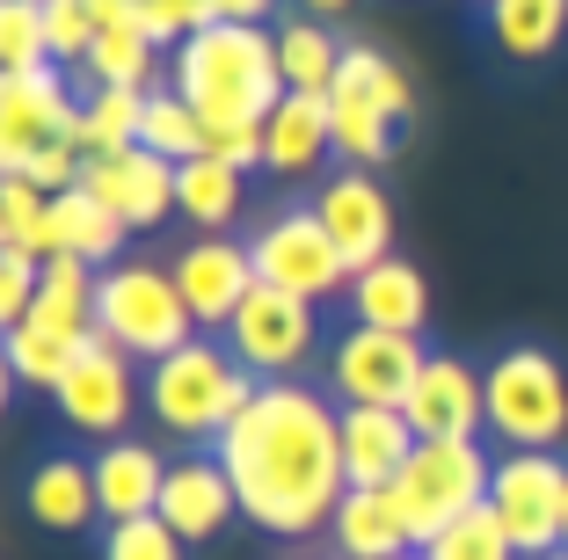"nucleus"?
Here are the masks:
<instances>
[{"instance_id": "f257e3e1", "label": "nucleus", "mask_w": 568, "mask_h": 560, "mask_svg": "<svg viewBox=\"0 0 568 560\" xmlns=\"http://www.w3.org/2000/svg\"><path fill=\"white\" fill-rule=\"evenodd\" d=\"M212 451L234 474L241 517L270 539L328 531L335 502L351 495V480H343V408H335V394H314L306 379L255 386V400L226 422V437Z\"/></svg>"}, {"instance_id": "f03ea898", "label": "nucleus", "mask_w": 568, "mask_h": 560, "mask_svg": "<svg viewBox=\"0 0 568 560\" xmlns=\"http://www.w3.org/2000/svg\"><path fill=\"white\" fill-rule=\"evenodd\" d=\"M168 88L204 116V124H270L284 102V67L277 37L248 30V22H212L168 59Z\"/></svg>"}, {"instance_id": "7ed1b4c3", "label": "nucleus", "mask_w": 568, "mask_h": 560, "mask_svg": "<svg viewBox=\"0 0 568 560\" xmlns=\"http://www.w3.org/2000/svg\"><path fill=\"white\" fill-rule=\"evenodd\" d=\"M255 371L212 335H190L183 349H168L161 364H146V415L183 437V445H219L226 422L255 400Z\"/></svg>"}, {"instance_id": "20e7f679", "label": "nucleus", "mask_w": 568, "mask_h": 560, "mask_svg": "<svg viewBox=\"0 0 568 560\" xmlns=\"http://www.w3.org/2000/svg\"><path fill=\"white\" fill-rule=\"evenodd\" d=\"M95 335L110 349H124L132 364H161L168 349H183L197 335V320L183 306L175 269L153 263V255H124V263L95 269Z\"/></svg>"}, {"instance_id": "39448f33", "label": "nucleus", "mask_w": 568, "mask_h": 560, "mask_svg": "<svg viewBox=\"0 0 568 560\" xmlns=\"http://www.w3.org/2000/svg\"><path fill=\"white\" fill-rule=\"evenodd\" d=\"M328 116H335V153L343 167H372L379 175L394 153H402V132L416 116V88L408 73L372 44H351L343 51V73L328 88Z\"/></svg>"}, {"instance_id": "423d86ee", "label": "nucleus", "mask_w": 568, "mask_h": 560, "mask_svg": "<svg viewBox=\"0 0 568 560\" xmlns=\"http://www.w3.org/2000/svg\"><path fill=\"white\" fill-rule=\"evenodd\" d=\"M488 480H496V459H488L481 437H423L416 459L402 466V480H394L386 495H394V510H402L408 539H416V553H423L445 525H459L467 510H481Z\"/></svg>"}, {"instance_id": "0eeeda50", "label": "nucleus", "mask_w": 568, "mask_h": 560, "mask_svg": "<svg viewBox=\"0 0 568 560\" xmlns=\"http://www.w3.org/2000/svg\"><path fill=\"white\" fill-rule=\"evenodd\" d=\"M488 437H503V451L568 445V371L554 349L510 343L488 364Z\"/></svg>"}, {"instance_id": "6e6552de", "label": "nucleus", "mask_w": 568, "mask_h": 560, "mask_svg": "<svg viewBox=\"0 0 568 560\" xmlns=\"http://www.w3.org/2000/svg\"><path fill=\"white\" fill-rule=\"evenodd\" d=\"M248 255H255V277L277 284V292H292V298H314V306L351 298V263H343V247L328 241V226H321L314 204L270 212L263 226L248 233Z\"/></svg>"}, {"instance_id": "1a4fd4ad", "label": "nucleus", "mask_w": 568, "mask_h": 560, "mask_svg": "<svg viewBox=\"0 0 568 560\" xmlns=\"http://www.w3.org/2000/svg\"><path fill=\"white\" fill-rule=\"evenodd\" d=\"M488 510L518 539L525 560L561 553L568 539V459L561 451H503L488 480Z\"/></svg>"}, {"instance_id": "9d476101", "label": "nucleus", "mask_w": 568, "mask_h": 560, "mask_svg": "<svg viewBox=\"0 0 568 560\" xmlns=\"http://www.w3.org/2000/svg\"><path fill=\"white\" fill-rule=\"evenodd\" d=\"M226 349H234L263 386L270 379H300L306 364L321 357V306L277 292V284H255V292L241 298V314L226 320Z\"/></svg>"}, {"instance_id": "9b49d317", "label": "nucleus", "mask_w": 568, "mask_h": 560, "mask_svg": "<svg viewBox=\"0 0 568 560\" xmlns=\"http://www.w3.org/2000/svg\"><path fill=\"white\" fill-rule=\"evenodd\" d=\"M51 146H81V95L67 88V67H30L0 73V175Z\"/></svg>"}, {"instance_id": "f8f14e48", "label": "nucleus", "mask_w": 568, "mask_h": 560, "mask_svg": "<svg viewBox=\"0 0 568 560\" xmlns=\"http://www.w3.org/2000/svg\"><path fill=\"white\" fill-rule=\"evenodd\" d=\"M430 364L423 335H394V328H343L328 343V394L335 408H402L416 371Z\"/></svg>"}, {"instance_id": "ddd939ff", "label": "nucleus", "mask_w": 568, "mask_h": 560, "mask_svg": "<svg viewBox=\"0 0 568 560\" xmlns=\"http://www.w3.org/2000/svg\"><path fill=\"white\" fill-rule=\"evenodd\" d=\"M314 212H321V226H328V241L343 247L351 277L372 269V263H386V255H402V247H394V197L379 190L372 167H335V175H321Z\"/></svg>"}, {"instance_id": "4468645a", "label": "nucleus", "mask_w": 568, "mask_h": 560, "mask_svg": "<svg viewBox=\"0 0 568 560\" xmlns=\"http://www.w3.org/2000/svg\"><path fill=\"white\" fill-rule=\"evenodd\" d=\"M168 269L183 284V306H190V320H197V335H226V320L241 314V298L263 284L248 241H234V233H197V241H183V255Z\"/></svg>"}, {"instance_id": "2eb2a0df", "label": "nucleus", "mask_w": 568, "mask_h": 560, "mask_svg": "<svg viewBox=\"0 0 568 560\" xmlns=\"http://www.w3.org/2000/svg\"><path fill=\"white\" fill-rule=\"evenodd\" d=\"M51 400H59V415H67L81 437H102V445H110V437H124V422L139 415L146 379L132 371V357H124V349H110L95 335V343L81 349V364L59 379V394H51Z\"/></svg>"}, {"instance_id": "dca6fc26", "label": "nucleus", "mask_w": 568, "mask_h": 560, "mask_svg": "<svg viewBox=\"0 0 568 560\" xmlns=\"http://www.w3.org/2000/svg\"><path fill=\"white\" fill-rule=\"evenodd\" d=\"M402 415L416 437H481L488 429V371H474L452 349H430V364L416 371Z\"/></svg>"}, {"instance_id": "f3484780", "label": "nucleus", "mask_w": 568, "mask_h": 560, "mask_svg": "<svg viewBox=\"0 0 568 560\" xmlns=\"http://www.w3.org/2000/svg\"><path fill=\"white\" fill-rule=\"evenodd\" d=\"M81 190L102 197L132 233H153V226H168V212H175V161H161V153H146V146L95 153V161L81 167Z\"/></svg>"}, {"instance_id": "a211bd4d", "label": "nucleus", "mask_w": 568, "mask_h": 560, "mask_svg": "<svg viewBox=\"0 0 568 560\" xmlns=\"http://www.w3.org/2000/svg\"><path fill=\"white\" fill-rule=\"evenodd\" d=\"M161 517L183 546H212L219 531L241 517V495L234 474L219 466V451H190V459L168 466V488H161Z\"/></svg>"}, {"instance_id": "6ab92c4d", "label": "nucleus", "mask_w": 568, "mask_h": 560, "mask_svg": "<svg viewBox=\"0 0 568 560\" xmlns=\"http://www.w3.org/2000/svg\"><path fill=\"white\" fill-rule=\"evenodd\" d=\"M88 343H95V328H88V320H59V314H44V306H30L16 328L0 335V357H8V386H37V394H59V379H67L73 364H81V349H88Z\"/></svg>"}, {"instance_id": "aec40b11", "label": "nucleus", "mask_w": 568, "mask_h": 560, "mask_svg": "<svg viewBox=\"0 0 568 560\" xmlns=\"http://www.w3.org/2000/svg\"><path fill=\"white\" fill-rule=\"evenodd\" d=\"M335 153V116H328V95H300V88H284V102L270 110L263 124V167L277 182H306L321 175Z\"/></svg>"}, {"instance_id": "412c9836", "label": "nucleus", "mask_w": 568, "mask_h": 560, "mask_svg": "<svg viewBox=\"0 0 568 560\" xmlns=\"http://www.w3.org/2000/svg\"><path fill=\"white\" fill-rule=\"evenodd\" d=\"M416 429L402 408H343V480L351 488H394L416 459Z\"/></svg>"}, {"instance_id": "4be33fe9", "label": "nucleus", "mask_w": 568, "mask_h": 560, "mask_svg": "<svg viewBox=\"0 0 568 560\" xmlns=\"http://www.w3.org/2000/svg\"><path fill=\"white\" fill-rule=\"evenodd\" d=\"M102 8V37L95 51H88V88H139V95H153L161 88V44L146 37V22H139L132 0H95Z\"/></svg>"}, {"instance_id": "5701e85b", "label": "nucleus", "mask_w": 568, "mask_h": 560, "mask_svg": "<svg viewBox=\"0 0 568 560\" xmlns=\"http://www.w3.org/2000/svg\"><path fill=\"white\" fill-rule=\"evenodd\" d=\"M351 320L357 328H394V335H423L430 328V277L402 255L357 269L351 277Z\"/></svg>"}, {"instance_id": "b1692460", "label": "nucleus", "mask_w": 568, "mask_h": 560, "mask_svg": "<svg viewBox=\"0 0 568 560\" xmlns=\"http://www.w3.org/2000/svg\"><path fill=\"white\" fill-rule=\"evenodd\" d=\"M95 495L110 525H132V517H161V488H168V459L139 437H110L95 451Z\"/></svg>"}, {"instance_id": "393cba45", "label": "nucleus", "mask_w": 568, "mask_h": 560, "mask_svg": "<svg viewBox=\"0 0 568 560\" xmlns=\"http://www.w3.org/2000/svg\"><path fill=\"white\" fill-rule=\"evenodd\" d=\"M124 241H132V226H124L102 197H88L81 182L51 197V255H73V263H88V269H110V263H124Z\"/></svg>"}, {"instance_id": "a878e982", "label": "nucleus", "mask_w": 568, "mask_h": 560, "mask_svg": "<svg viewBox=\"0 0 568 560\" xmlns=\"http://www.w3.org/2000/svg\"><path fill=\"white\" fill-rule=\"evenodd\" d=\"M328 539H335L343 560H402V553H416V539H408V525H402V510H394L386 488H351L343 495L335 517H328Z\"/></svg>"}, {"instance_id": "bb28decb", "label": "nucleus", "mask_w": 568, "mask_h": 560, "mask_svg": "<svg viewBox=\"0 0 568 560\" xmlns=\"http://www.w3.org/2000/svg\"><path fill=\"white\" fill-rule=\"evenodd\" d=\"M22 502H30V517L44 531H88L102 517V495H95V466L88 459H37L30 466V488H22Z\"/></svg>"}, {"instance_id": "cd10ccee", "label": "nucleus", "mask_w": 568, "mask_h": 560, "mask_svg": "<svg viewBox=\"0 0 568 560\" xmlns=\"http://www.w3.org/2000/svg\"><path fill=\"white\" fill-rule=\"evenodd\" d=\"M248 204V175L234 161H219V153H197V161L175 167V212L190 218L197 233H226Z\"/></svg>"}, {"instance_id": "c85d7f7f", "label": "nucleus", "mask_w": 568, "mask_h": 560, "mask_svg": "<svg viewBox=\"0 0 568 560\" xmlns=\"http://www.w3.org/2000/svg\"><path fill=\"white\" fill-rule=\"evenodd\" d=\"M277 37V67H284V88H300V95H328L335 88V73H343V37L328 30V22H314V16H292L284 30H270Z\"/></svg>"}, {"instance_id": "c756f323", "label": "nucleus", "mask_w": 568, "mask_h": 560, "mask_svg": "<svg viewBox=\"0 0 568 560\" xmlns=\"http://www.w3.org/2000/svg\"><path fill=\"white\" fill-rule=\"evenodd\" d=\"M488 37L503 59H554L568 37V0H496L488 8Z\"/></svg>"}, {"instance_id": "7c9ffc66", "label": "nucleus", "mask_w": 568, "mask_h": 560, "mask_svg": "<svg viewBox=\"0 0 568 560\" xmlns=\"http://www.w3.org/2000/svg\"><path fill=\"white\" fill-rule=\"evenodd\" d=\"M139 146L183 167V161H197V153H212V124H204V116L190 110L175 88H153V95H146V116H139Z\"/></svg>"}, {"instance_id": "2f4dec72", "label": "nucleus", "mask_w": 568, "mask_h": 560, "mask_svg": "<svg viewBox=\"0 0 568 560\" xmlns=\"http://www.w3.org/2000/svg\"><path fill=\"white\" fill-rule=\"evenodd\" d=\"M139 116H146V95L139 88H88L81 95V153H124L139 146Z\"/></svg>"}, {"instance_id": "473e14b6", "label": "nucleus", "mask_w": 568, "mask_h": 560, "mask_svg": "<svg viewBox=\"0 0 568 560\" xmlns=\"http://www.w3.org/2000/svg\"><path fill=\"white\" fill-rule=\"evenodd\" d=\"M0 247L51 255V197L22 175H0Z\"/></svg>"}, {"instance_id": "72a5a7b5", "label": "nucleus", "mask_w": 568, "mask_h": 560, "mask_svg": "<svg viewBox=\"0 0 568 560\" xmlns=\"http://www.w3.org/2000/svg\"><path fill=\"white\" fill-rule=\"evenodd\" d=\"M423 560H525V553H518V539L503 531V517L481 502V510H467L459 525L437 531V539L423 546Z\"/></svg>"}, {"instance_id": "f704fd0d", "label": "nucleus", "mask_w": 568, "mask_h": 560, "mask_svg": "<svg viewBox=\"0 0 568 560\" xmlns=\"http://www.w3.org/2000/svg\"><path fill=\"white\" fill-rule=\"evenodd\" d=\"M95 37H102V8H95V0H44V44H51V67H88Z\"/></svg>"}, {"instance_id": "c9c22d12", "label": "nucleus", "mask_w": 568, "mask_h": 560, "mask_svg": "<svg viewBox=\"0 0 568 560\" xmlns=\"http://www.w3.org/2000/svg\"><path fill=\"white\" fill-rule=\"evenodd\" d=\"M44 59V0H0V73H30Z\"/></svg>"}, {"instance_id": "e433bc0d", "label": "nucleus", "mask_w": 568, "mask_h": 560, "mask_svg": "<svg viewBox=\"0 0 568 560\" xmlns=\"http://www.w3.org/2000/svg\"><path fill=\"white\" fill-rule=\"evenodd\" d=\"M102 560H190V546L168 531V517H132L102 531Z\"/></svg>"}, {"instance_id": "4c0bfd02", "label": "nucleus", "mask_w": 568, "mask_h": 560, "mask_svg": "<svg viewBox=\"0 0 568 560\" xmlns=\"http://www.w3.org/2000/svg\"><path fill=\"white\" fill-rule=\"evenodd\" d=\"M132 8H139V22H146L153 44H190L197 30H212V22H219L212 0H132Z\"/></svg>"}, {"instance_id": "58836bf2", "label": "nucleus", "mask_w": 568, "mask_h": 560, "mask_svg": "<svg viewBox=\"0 0 568 560\" xmlns=\"http://www.w3.org/2000/svg\"><path fill=\"white\" fill-rule=\"evenodd\" d=\"M37 292H44V255L0 247V320H8V328L37 306Z\"/></svg>"}, {"instance_id": "ea45409f", "label": "nucleus", "mask_w": 568, "mask_h": 560, "mask_svg": "<svg viewBox=\"0 0 568 560\" xmlns=\"http://www.w3.org/2000/svg\"><path fill=\"white\" fill-rule=\"evenodd\" d=\"M212 153H219V161H234L241 175L263 167V124H212Z\"/></svg>"}, {"instance_id": "a19ab883", "label": "nucleus", "mask_w": 568, "mask_h": 560, "mask_svg": "<svg viewBox=\"0 0 568 560\" xmlns=\"http://www.w3.org/2000/svg\"><path fill=\"white\" fill-rule=\"evenodd\" d=\"M219 22H248V30H270L277 22V0H212Z\"/></svg>"}, {"instance_id": "79ce46f5", "label": "nucleus", "mask_w": 568, "mask_h": 560, "mask_svg": "<svg viewBox=\"0 0 568 560\" xmlns=\"http://www.w3.org/2000/svg\"><path fill=\"white\" fill-rule=\"evenodd\" d=\"M357 0H300V16H314V22H328V16H351Z\"/></svg>"}, {"instance_id": "37998d69", "label": "nucleus", "mask_w": 568, "mask_h": 560, "mask_svg": "<svg viewBox=\"0 0 568 560\" xmlns=\"http://www.w3.org/2000/svg\"><path fill=\"white\" fill-rule=\"evenodd\" d=\"M539 560H568V553H539Z\"/></svg>"}, {"instance_id": "c03bdc74", "label": "nucleus", "mask_w": 568, "mask_h": 560, "mask_svg": "<svg viewBox=\"0 0 568 560\" xmlns=\"http://www.w3.org/2000/svg\"><path fill=\"white\" fill-rule=\"evenodd\" d=\"M474 8H496V0H474Z\"/></svg>"}, {"instance_id": "a18cd8bd", "label": "nucleus", "mask_w": 568, "mask_h": 560, "mask_svg": "<svg viewBox=\"0 0 568 560\" xmlns=\"http://www.w3.org/2000/svg\"><path fill=\"white\" fill-rule=\"evenodd\" d=\"M402 560H423V553H402Z\"/></svg>"}, {"instance_id": "49530a36", "label": "nucleus", "mask_w": 568, "mask_h": 560, "mask_svg": "<svg viewBox=\"0 0 568 560\" xmlns=\"http://www.w3.org/2000/svg\"><path fill=\"white\" fill-rule=\"evenodd\" d=\"M561 553H568V539H561Z\"/></svg>"}]
</instances>
